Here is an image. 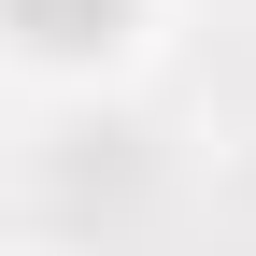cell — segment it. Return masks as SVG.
<instances>
[{"label":"cell","mask_w":256,"mask_h":256,"mask_svg":"<svg viewBox=\"0 0 256 256\" xmlns=\"http://www.w3.org/2000/svg\"><path fill=\"white\" fill-rule=\"evenodd\" d=\"M14 14L43 28V43H100V28H114V0H14Z\"/></svg>","instance_id":"1"}]
</instances>
